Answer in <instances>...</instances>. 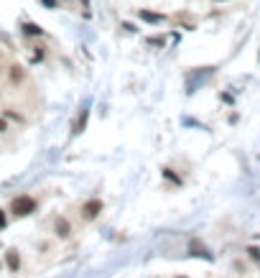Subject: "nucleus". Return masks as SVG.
Instances as JSON below:
<instances>
[{"instance_id":"4468645a","label":"nucleus","mask_w":260,"mask_h":278,"mask_svg":"<svg viewBox=\"0 0 260 278\" xmlns=\"http://www.w3.org/2000/svg\"><path fill=\"white\" fill-rule=\"evenodd\" d=\"M3 130H8V125H5V120H0V133Z\"/></svg>"},{"instance_id":"423d86ee","label":"nucleus","mask_w":260,"mask_h":278,"mask_svg":"<svg viewBox=\"0 0 260 278\" xmlns=\"http://www.w3.org/2000/svg\"><path fill=\"white\" fill-rule=\"evenodd\" d=\"M191 253H194V255H204L207 260H212V253H207V248H204V245L199 248V242H191Z\"/></svg>"},{"instance_id":"7ed1b4c3","label":"nucleus","mask_w":260,"mask_h":278,"mask_svg":"<svg viewBox=\"0 0 260 278\" xmlns=\"http://www.w3.org/2000/svg\"><path fill=\"white\" fill-rule=\"evenodd\" d=\"M54 230H56V235H59V238H69L72 225H69V219H66V217H59L54 222Z\"/></svg>"},{"instance_id":"f8f14e48","label":"nucleus","mask_w":260,"mask_h":278,"mask_svg":"<svg viewBox=\"0 0 260 278\" xmlns=\"http://www.w3.org/2000/svg\"><path fill=\"white\" fill-rule=\"evenodd\" d=\"M43 5H46V8H56V0H43Z\"/></svg>"},{"instance_id":"9b49d317","label":"nucleus","mask_w":260,"mask_h":278,"mask_svg":"<svg viewBox=\"0 0 260 278\" xmlns=\"http://www.w3.org/2000/svg\"><path fill=\"white\" fill-rule=\"evenodd\" d=\"M23 77V72H20V66H13V79H20Z\"/></svg>"},{"instance_id":"6e6552de","label":"nucleus","mask_w":260,"mask_h":278,"mask_svg":"<svg viewBox=\"0 0 260 278\" xmlns=\"http://www.w3.org/2000/svg\"><path fill=\"white\" fill-rule=\"evenodd\" d=\"M84 125H87V110H82V118L77 120V125H74V133H82V130H84Z\"/></svg>"},{"instance_id":"9d476101","label":"nucleus","mask_w":260,"mask_h":278,"mask_svg":"<svg viewBox=\"0 0 260 278\" xmlns=\"http://www.w3.org/2000/svg\"><path fill=\"white\" fill-rule=\"evenodd\" d=\"M247 253H250V258H253V260L260 263V250H258V248H247Z\"/></svg>"},{"instance_id":"39448f33","label":"nucleus","mask_w":260,"mask_h":278,"mask_svg":"<svg viewBox=\"0 0 260 278\" xmlns=\"http://www.w3.org/2000/svg\"><path fill=\"white\" fill-rule=\"evenodd\" d=\"M8 265H10V271H18L20 258H18V253H16V250H10V253H8Z\"/></svg>"},{"instance_id":"20e7f679","label":"nucleus","mask_w":260,"mask_h":278,"mask_svg":"<svg viewBox=\"0 0 260 278\" xmlns=\"http://www.w3.org/2000/svg\"><path fill=\"white\" fill-rule=\"evenodd\" d=\"M140 18L148 20V23H161V20H163L161 13H151V10H140Z\"/></svg>"},{"instance_id":"2eb2a0df","label":"nucleus","mask_w":260,"mask_h":278,"mask_svg":"<svg viewBox=\"0 0 260 278\" xmlns=\"http://www.w3.org/2000/svg\"><path fill=\"white\" fill-rule=\"evenodd\" d=\"M176 278H186V276H176Z\"/></svg>"},{"instance_id":"0eeeda50","label":"nucleus","mask_w":260,"mask_h":278,"mask_svg":"<svg viewBox=\"0 0 260 278\" xmlns=\"http://www.w3.org/2000/svg\"><path fill=\"white\" fill-rule=\"evenodd\" d=\"M23 33H28V36H41V28L36 26V23H23Z\"/></svg>"},{"instance_id":"dca6fc26","label":"nucleus","mask_w":260,"mask_h":278,"mask_svg":"<svg viewBox=\"0 0 260 278\" xmlns=\"http://www.w3.org/2000/svg\"><path fill=\"white\" fill-rule=\"evenodd\" d=\"M217 3H220V0H217Z\"/></svg>"},{"instance_id":"1a4fd4ad","label":"nucleus","mask_w":260,"mask_h":278,"mask_svg":"<svg viewBox=\"0 0 260 278\" xmlns=\"http://www.w3.org/2000/svg\"><path fill=\"white\" fill-rule=\"evenodd\" d=\"M163 176H166L168 181H174V184H181V179H179V176H176L171 169H163Z\"/></svg>"},{"instance_id":"f03ea898","label":"nucleus","mask_w":260,"mask_h":278,"mask_svg":"<svg viewBox=\"0 0 260 278\" xmlns=\"http://www.w3.org/2000/svg\"><path fill=\"white\" fill-rule=\"evenodd\" d=\"M100 212H102V202H100V199H89V202L82 204V217L84 219H95Z\"/></svg>"},{"instance_id":"f257e3e1","label":"nucleus","mask_w":260,"mask_h":278,"mask_svg":"<svg viewBox=\"0 0 260 278\" xmlns=\"http://www.w3.org/2000/svg\"><path fill=\"white\" fill-rule=\"evenodd\" d=\"M10 212H13L16 217H26L31 212H36V199L23 194V197H16L13 202H10Z\"/></svg>"},{"instance_id":"ddd939ff","label":"nucleus","mask_w":260,"mask_h":278,"mask_svg":"<svg viewBox=\"0 0 260 278\" xmlns=\"http://www.w3.org/2000/svg\"><path fill=\"white\" fill-rule=\"evenodd\" d=\"M0 227H5V212L0 209Z\"/></svg>"}]
</instances>
